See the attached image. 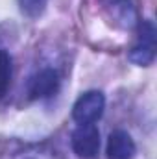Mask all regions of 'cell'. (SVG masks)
Here are the masks:
<instances>
[{"mask_svg":"<svg viewBox=\"0 0 157 159\" xmlns=\"http://www.w3.org/2000/svg\"><path fill=\"white\" fill-rule=\"evenodd\" d=\"M11 85V56L0 48V98Z\"/></svg>","mask_w":157,"mask_h":159,"instance_id":"obj_6","label":"cell"},{"mask_svg":"<svg viewBox=\"0 0 157 159\" xmlns=\"http://www.w3.org/2000/svg\"><path fill=\"white\" fill-rule=\"evenodd\" d=\"M59 85H61V80H59L57 70L41 69L39 72H35L28 81V94L34 100L50 98L59 91Z\"/></svg>","mask_w":157,"mask_h":159,"instance_id":"obj_4","label":"cell"},{"mask_svg":"<svg viewBox=\"0 0 157 159\" xmlns=\"http://www.w3.org/2000/svg\"><path fill=\"white\" fill-rule=\"evenodd\" d=\"M19 9L22 11V15L30 17V19H37L39 15H43L48 0H17Z\"/></svg>","mask_w":157,"mask_h":159,"instance_id":"obj_7","label":"cell"},{"mask_svg":"<svg viewBox=\"0 0 157 159\" xmlns=\"http://www.w3.org/2000/svg\"><path fill=\"white\" fill-rule=\"evenodd\" d=\"M137 152L135 148V141L131 139V135L124 129H115L111 131L109 139H107V159H133Z\"/></svg>","mask_w":157,"mask_h":159,"instance_id":"obj_5","label":"cell"},{"mask_svg":"<svg viewBox=\"0 0 157 159\" xmlns=\"http://www.w3.org/2000/svg\"><path fill=\"white\" fill-rule=\"evenodd\" d=\"M70 144L74 154L81 159H94L100 150V131L94 124H79L72 131Z\"/></svg>","mask_w":157,"mask_h":159,"instance_id":"obj_3","label":"cell"},{"mask_svg":"<svg viewBox=\"0 0 157 159\" xmlns=\"http://www.w3.org/2000/svg\"><path fill=\"white\" fill-rule=\"evenodd\" d=\"M115 9L118 11V20L124 24V26H131L133 20H135V9L131 6L129 0H118L115 4Z\"/></svg>","mask_w":157,"mask_h":159,"instance_id":"obj_8","label":"cell"},{"mask_svg":"<svg viewBox=\"0 0 157 159\" xmlns=\"http://www.w3.org/2000/svg\"><path fill=\"white\" fill-rule=\"evenodd\" d=\"M105 96L100 91H87L79 96L72 107V119L78 124H94L104 115Z\"/></svg>","mask_w":157,"mask_h":159,"instance_id":"obj_2","label":"cell"},{"mask_svg":"<svg viewBox=\"0 0 157 159\" xmlns=\"http://www.w3.org/2000/svg\"><path fill=\"white\" fill-rule=\"evenodd\" d=\"M155 24L148 19L142 20L139 28V41L129 52V61L139 65V67H148L155 59Z\"/></svg>","mask_w":157,"mask_h":159,"instance_id":"obj_1","label":"cell"}]
</instances>
